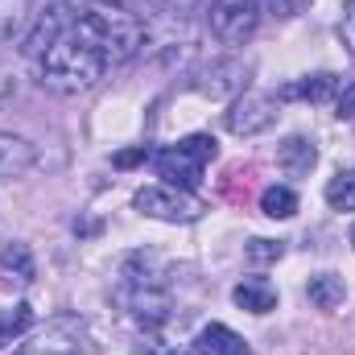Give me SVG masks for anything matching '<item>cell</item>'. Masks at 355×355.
<instances>
[{
	"instance_id": "6da1fadb",
	"label": "cell",
	"mask_w": 355,
	"mask_h": 355,
	"mask_svg": "<svg viewBox=\"0 0 355 355\" xmlns=\"http://www.w3.org/2000/svg\"><path fill=\"white\" fill-rule=\"evenodd\" d=\"M107 67L112 62L103 58V50H95L79 29H71L42 54V83L62 95H75V91L95 87Z\"/></svg>"
},
{
	"instance_id": "7a4b0ae2",
	"label": "cell",
	"mask_w": 355,
	"mask_h": 355,
	"mask_svg": "<svg viewBox=\"0 0 355 355\" xmlns=\"http://www.w3.org/2000/svg\"><path fill=\"white\" fill-rule=\"evenodd\" d=\"M75 29L87 37L95 50H103L107 62H128L145 46V25L128 8H107V4H83Z\"/></svg>"
},
{
	"instance_id": "3957f363",
	"label": "cell",
	"mask_w": 355,
	"mask_h": 355,
	"mask_svg": "<svg viewBox=\"0 0 355 355\" xmlns=\"http://www.w3.org/2000/svg\"><path fill=\"white\" fill-rule=\"evenodd\" d=\"M219 157V141L211 132H194L186 141H178L170 149L153 153V166L157 174L166 178V186H178V190H198L202 182V170Z\"/></svg>"
},
{
	"instance_id": "277c9868",
	"label": "cell",
	"mask_w": 355,
	"mask_h": 355,
	"mask_svg": "<svg viewBox=\"0 0 355 355\" xmlns=\"http://www.w3.org/2000/svg\"><path fill=\"white\" fill-rule=\"evenodd\" d=\"M207 21L223 46H244L261 29V0H211Z\"/></svg>"
},
{
	"instance_id": "5b68a950",
	"label": "cell",
	"mask_w": 355,
	"mask_h": 355,
	"mask_svg": "<svg viewBox=\"0 0 355 355\" xmlns=\"http://www.w3.org/2000/svg\"><path fill=\"white\" fill-rule=\"evenodd\" d=\"M132 207H137L141 215H149V219H166V223H190V219L202 215V202H198L190 190H178V186H166V182H157V186H141L137 198H132Z\"/></svg>"
},
{
	"instance_id": "8992f818",
	"label": "cell",
	"mask_w": 355,
	"mask_h": 355,
	"mask_svg": "<svg viewBox=\"0 0 355 355\" xmlns=\"http://www.w3.org/2000/svg\"><path fill=\"white\" fill-rule=\"evenodd\" d=\"M79 12H83V4H79V0H50V4L37 12L33 29L25 33V54L42 58V54H46L62 33H71V29H75Z\"/></svg>"
},
{
	"instance_id": "52a82bcc",
	"label": "cell",
	"mask_w": 355,
	"mask_h": 355,
	"mask_svg": "<svg viewBox=\"0 0 355 355\" xmlns=\"http://www.w3.org/2000/svg\"><path fill=\"white\" fill-rule=\"evenodd\" d=\"M277 124V99L265 95V91H244V95H236V103H232V112H227V128L236 132V137H257V132H265Z\"/></svg>"
},
{
	"instance_id": "ba28073f",
	"label": "cell",
	"mask_w": 355,
	"mask_h": 355,
	"mask_svg": "<svg viewBox=\"0 0 355 355\" xmlns=\"http://www.w3.org/2000/svg\"><path fill=\"white\" fill-rule=\"evenodd\" d=\"M244 83H248V67H244L240 58H219V62L202 67L198 79H194V87L202 91V95H211V99L244 95Z\"/></svg>"
},
{
	"instance_id": "9c48e42d",
	"label": "cell",
	"mask_w": 355,
	"mask_h": 355,
	"mask_svg": "<svg viewBox=\"0 0 355 355\" xmlns=\"http://www.w3.org/2000/svg\"><path fill=\"white\" fill-rule=\"evenodd\" d=\"M17 355H83V339L67 322H50L42 335H33Z\"/></svg>"
},
{
	"instance_id": "30bf717a",
	"label": "cell",
	"mask_w": 355,
	"mask_h": 355,
	"mask_svg": "<svg viewBox=\"0 0 355 355\" xmlns=\"http://www.w3.org/2000/svg\"><path fill=\"white\" fill-rule=\"evenodd\" d=\"M33 277H37V265H33L29 244L12 240V244L0 248V285H8V289H12V285L25 289V285H33Z\"/></svg>"
},
{
	"instance_id": "8fae6325",
	"label": "cell",
	"mask_w": 355,
	"mask_h": 355,
	"mask_svg": "<svg viewBox=\"0 0 355 355\" xmlns=\"http://www.w3.org/2000/svg\"><path fill=\"white\" fill-rule=\"evenodd\" d=\"M194 352L198 355H248V343H244V335H236L232 327L211 322V327H202V331L194 335Z\"/></svg>"
},
{
	"instance_id": "7c38bea8",
	"label": "cell",
	"mask_w": 355,
	"mask_h": 355,
	"mask_svg": "<svg viewBox=\"0 0 355 355\" xmlns=\"http://www.w3.org/2000/svg\"><path fill=\"white\" fill-rule=\"evenodd\" d=\"M314 162H318V149H314V141H306V137H285L281 149H277V166H281V174H289V178L310 174Z\"/></svg>"
},
{
	"instance_id": "4fadbf2b",
	"label": "cell",
	"mask_w": 355,
	"mask_h": 355,
	"mask_svg": "<svg viewBox=\"0 0 355 355\" xmlns=\"http://www.w3.org/2000/svg\"><path fill=\"white\" fill-rule=\"evenodd\" d=\"M232 302L240 310H248V314H268V310H277V289L265 277H248V281H240L232 289Z\"/></svg>"
},
{
	"instance_id": "5bb4252c",
	"label": "cell",
	"mask_w": 355,
	"mask_h": 355,
	"mask_svg": "<svg viewBox=\"0 0 355 355\" xmlns=\"http://www.w3.org/2000/svg\"><path fill=\"white\" fill-rule=\"evenodd\" d=\"M33 162H37V149L25 137L0 132V178H21Z\"/></svg>"
},
{
	"instance_id": "9a60e30c",
	"label": "cell",
	"mask_w": 355,
	"mask_h": 355,
	"mask_svg": "<svg viewBox=\"0 0 355 355\" xmlns=\"http://www.w3.org/2000/svg\"><path fill=\"white\" fill-rule=\"evenodd\" d=\"M339 95V79L335 75H310V79H297L289 87H281V99H310V103H327Z\"/></svg>"
},
{
	"instance_id": "2e32d148",
	"label": "cell",
	"mask_w": 355,
	"mask_h": 355,
	"mask_svg": "<svg viewBox=\"0 0 355 355\" xmlns=\"http://www.w3.org/2000/svg\"><path fill=\"white\" fill-rule=\"evenodd\" d=\"M306 297H310L318 310H335V306H343L347 285H343V277H335V272H318V277H310Z\"/></svg>"
},
{
	"instance_id": "e0dca14e",
	"label": "cell",
	"mask_w": 355,
	"mask_h": 355,
	"mask_svg": "<svg viewBox=\"0 0 355 355\" xmlns=\"http://www.w3.org/2000/svg\"><path fill=\"white\" fill-rule=\"evenodd\" d=\"M29 327H33V310H29L25 302H17V306L0 310V347H8L12 339H21Z\"/></svg>"
},
{
	"instance_id": "ac0fdd59",
	"label": "cell",
	"mask_w": 355,
	"mask_h": 355,
	"mask_svg": "<svg viewBox=\"0 0 355 355\" xmlns=\"http://www.w3.org/2000/svg\"><path fill=\"white\" fill-rule=\"evenodd\" d=\"M261 211H265L268 219H293L297 215V194L289 186H268L265 194H261Z\"/></svg>"
},
{
	"instance_id": "d6986e66",
	"label": "cell",
	"mask_w": 355,
	"mask_h": 355,
	"mask_svg": "<svg viewBox=\"0 0 355 355\" xmlns=\"http://www.w3.org/2000/svg\"><path fill=\"white\" fill-rule=\"evenodd\" d=\"M29 25V0H0V42L25 33Z\"/></svg>"
},
{
	"instance_id": "ffe728a7",
	"label": "cell",
	"mask_w": 355,
	"mask_h": 355,
	"mask_svg": "<svg viewBox=\"0 0 355 355\" xmlns=\"http://www.w3.org/2000/svg\"><path fill=\"white\" fill-rule=\"evenodd\" d=\"M327 202L335 211H355V170H339L327 182Z\"/></svg>"
},
{
	"instance_id": "44dd1931",
	"label": "cell",
	"mask_w": 355,
	"mask_h": 355,
	"mask_svg": "<svg viewBox=\"0 0 355 355\" xmlns=\"http://www.w3.org/2000/svg\"><path fill=\"white\" fill-rule=\"evenodd\" d=\"M244 257H248L252 265H272V261L285 257V244H281V240H252V244L244 248Z\"/></svg>"
},
{
	"instance_id": "7402d4cb",
	"label": "cell",
	"mask_w": 355,
	"mask_h": 355,
	"mask_svg": "<svg viewBox=\"0 0 355 355\" xmlns=\"http://www.w3.org/2000/svg\"><path fill=\"white\" fill-rule=\"evenodd\" d=\"M339 37H343V46H347V54L355 58V0L343 4V21H339Z\"/></svg>"
},
{
	"instance_id": "603a6c76",
	"label": "cell",
	"mask_w": 355,
	"mask_h": 355,
	"mask_svg": "<svg viewBox=\"0 0 355 355\" xmlns=\"http://www.w3.org/2000/svg\"><path fill=\"white\" fill-rule=\"evenodd\" d=\"M335 116H339V120H352V116H355V83H339V95H335Z\"/></svg>"
},
{
	"instance_id": "cb8c5ba5",
	"label": "cell",
	"mask_w": 355,
	"mask_h": 355,
	"mask_svg": "<svg viewBox=\"0 0 355 355\" xmlns=\"http://www.w3.org/2000/svg\"><path fill=\"white\" fill-rule=\"evenodd\" d=\"M12 95H17V75H12L8 67H0V107H8Z\"/></svg>"
},
{
	"instance_id": "d4e9b609",
	"label": "cell",
	"mask_w": 355,
	"mask_h": 355,
	"mask_svg": "<svg viewBox=\"0 0 355 355\" xmlns=\"http://www.w3.org/2000/svg\"><path fill=\"white\" fill-rule=\"evenodd\" d=\"M162 8L170 12H198V8H211V0H157Z\"/></svg>"
},
{
	"instance_id": "484cf974",
	"label": "cell",
	"mask_w": 355,
	"mask_h": 355,
	"mask_svg": "<svg viewBox=\"0 0 355 355\" xmlns=\"http://www.w3.org/2000/svg\"><path fill=\"white\" fill-rule=\"evenodd\" d=\"M149 153L145 149H132V153H116V166H137V162H145Z\"/></svg>"
},
{
	"instance_id": "4316f807",
	"label": "cell",
	"mask_w": 355,
	"mask_h": 355,
	"mask_svg": "<svg viewBox=\"0 0 355 355\" xmlns=\"http://www.w3.org/2000/svg\"><path fill=\"white\" fill-rule=\"evenodd\" d=\"M120 4H128V8H153L157 0H120Z\"/></svg>"
},
{
	"instance_id": "83f0119b",
	"label": "cell",
	"mask_w": 355,
	"mask_h": 355,
	"mask_svg": "<svg viewBox=\"0 0 355 355\" xmlns=\"http://www.w3.org/2000/svg\"><path fill=\"white\" fill-rule=\"evenodd\" d=\"M352 248H355V223H352Z\"/></svg>"
}]
</instances>
